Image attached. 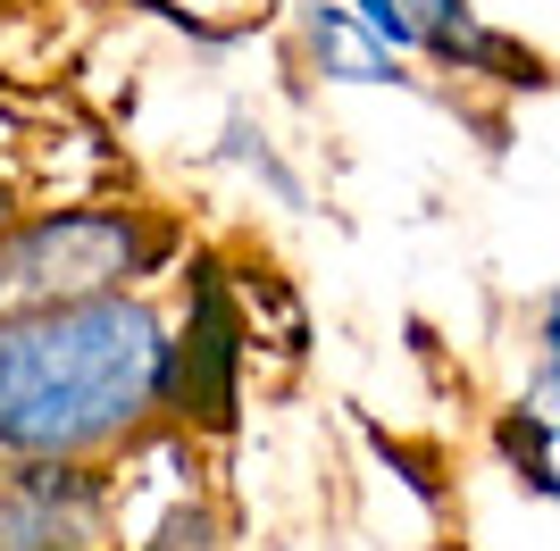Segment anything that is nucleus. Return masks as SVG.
<instances>
[{"mask_svg":"<svg viewBox=\"0 0 560 551\" xmlns=\"http://www.w3.org/2000/svg\"><path fill=\"white\" fill-rule=\"evenodd\" d=\"M351 9L394 50H410V59H435V68H460V75H493V84H518V92L552 84V59L511 43V34H493L477 17V0H351Z\"/></svg>","mask_w":560,"mask_h":551,"instance_id":"7ed1b4c3","label":"nucleus"},{"mask_svg":"<svg viewBox=\"0 0 560 551\" xmlns=\"http://www.w3.org/2000/svg\"><path fill=\"white\" fill-rule=\"evenodd\" d=\"M302 43H310V59H318L335 84H401V50L385 43L360 9L310 0V9H302Z\"/></svg>","mask_w":560,"mask_h":551,"instance_id":"0eeeda50","label":"nucleus"},{"mask_svg":"<svg viewBox=\"0 0 560 551\" xmlns=\"http://www.w3.org/2000/svg\"><path fill=\"white\" fill-rule=\"evenodd\" d=\"M493 452H502V468H511L536 502L560 509V360H544L536 376L518 385V401L493 418Z\"/></svg>","mask_w":560,"mask_h":551,"instance_id":"423d86ee","label":"nucleus"},{"mask_svg":"<svg viewBox=\"0 0 560 551\" xmlns=\"http://www.w3.org/2000/svg\"><path fill=\"white\" fill-rule=\"evenodd\" d=\"M142 259H151V234L126 209H50L34 226L0 234V318L117 293V276H135Z\"/></svg>","mask_w":560,"mask_h":551,"instance_id":"f03ea898","label":"nucleus"},{"mask_svg":"<svg viewBox=\"0 0 560 551\" xmlns=\"http://www.w3.org/2000/svg\"><path fill=\"white\" fill-rule=\"evenodd\" d=\"M536 351H544V360H560V276H552V293L536 301Z\"/></svg>","mask_w":560,"mask_h":551,"instance_id":"6e6552de","label":"nucleus"},{"mask_svg":"<svg viewBox=\"0 0 560 551\" xmlns=\"http://www.w3.org/2000/svg\"><path fill=\"white\" fill-rule=\"evenodd\" d=\"M101 543V484L68 459L0 468V551H93Z\"/></svg>","mask_w":560,"mask_h":551,"instance_id":"20e7f679","label":"nucleus"},{"mask_svg":"<svg viewBox=\"0 0 560 551\" xmlns=\"http://www.w3.org/2000/svg\"><path fill=\"white\" fill-rule=\"evenodd\" d=\"M167 392H176V343L126 293L0 318V452L9 459H84L135 435Z\"/></svg>","mask_w":560,"mask_h":551,"instance_id":"f257e3e1","label":"nucleus"},{"mask_svg":"<svg viewBox=\"0 0 560 551\" xmlns=\"http://www.w3.org/2000/svg\"><path fill=\"white\" fill-rule=\"evenodd\" d=\"M234 360H243V326L226 309V284L201 268V293H192V326L185 351H176V401L201 426H234Z\"/></svg>","mask_w":560,"mask_h":551,"instance_id":"39448f33","label":"nucleus"},{"mask_svg":"<svg viewBox=\"0 0 560 551\" xmlns=\"http://www.w3.org/2000/svg\"><path fill=\"white\" fill-rule=\"evenodd\" d=\"M0 218H9V209H0Z\"/></svg>","mask_w":560,"mask_h":551,"instance_id":"1a4fd4ad","label":"nucleus"}]
</instances>
